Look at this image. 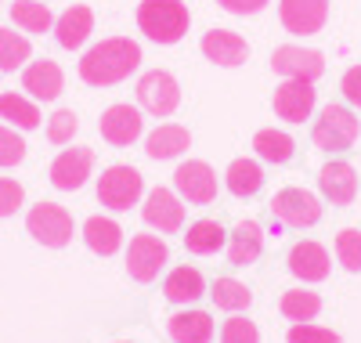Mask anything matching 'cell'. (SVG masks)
I'll return each instance as SVG.
<instances>
[{"label":"cell","mask_w":361,"mask_h":343,"mask_svg":"<svg viewBox=\"0 0 361 343\" xmlns=\"http://www.w3.org/2000/svg\"><path fill=\"white\" fill-rule=\"evenodd\" d=\"M137 61H141V47L130 37H109L83 54L80 76L90 87H112L119 80H127L137 69Z\"/></svg>","instance_id":"cell-1"},{"label":"cell","mask_w":361,"mask_h":343,"mask_svg":"<svg viewBox=\"0 0 361 343\" xmlns=\"http://www.w3.org/2000/svg\"><path fill=\"white\" fill-rule=\"evenodd\" d=\"M188 8L180 0H141L137 4V29L156 44H177L188 33Z\"/></svg>","instance_id":"cell-2"},{"label":"cell","mask_w":361,"mask_h":343,"mask_svg":"<svg viewBox=\"0 0 361 343\" xmlns=\"http://www.w3.org/2000/svg\"><path fill=\"white\" fill-rule=\"evenodd\" d=\"M357 134H361V123H357L354 112L343 109V105H325V109L318 112V119H314V131H311L314 145H318V148H329V152L350 148V145L357 141Z\"/></svg>","instance_id":"cell-3"},{"label":"cell","mask_w":361,"mask_h":343,"mask_svg":"<svg viewBox=\"0 0 361 343\" xmlns=\"http://www.w3.org/2000/svg\"><path fill=\"white\" fill-rule=\"evenodd\" d=\"M25 228L37 242L51 246V249H62L73 239V217L69 210H62L58 203H37L25 217Z\"/></svg>","instance_id":"cell-4"},{"label":"cell","mask_w":361,"mask_h":343,"mask_svg":"<svg viewBox=\"0 0 361 343\" xmlns=\"http://www.w3.org/2000/svg\"><path fill=\"white\" fill-rule=\"evenodd\" d=\"M145 192V181L134 167H109L98 177V199L109 210H130Z\"/></svg>","instance_id":"cell-5"},{"label":"cell","mask_w":361,"mask_h":343,"mask_svg":"<svg viewBox=\"0 0 361 343\" xmlns=\"http://www.w3.org/2000/svg\"><path fill=\"white\" fill-rule=\"evenodd\" d=\"M137 102L152 116H170L180 105V87L166 69H152L137 80Z\"/></svg>","instance_id":"cell-6"},{"label":"cell","mask_w":361,"mask_h":343,"mask_svg":"<svg viewBox=\"0 0 361 343\" xmlns=\"http://www.w3.org/2000/svg\"><path fill=\"white\" fill-rule=\"evenodd\" d=\"M271 213L289 228H311V224L322 221V203L304 188H282L271 199Z\"/></svg>","instance_id":"cell-7"},{"label":"cell","mask_w":361,"mask_h":343,"mask_svg":"<svg viewBox=\"0 0 361 343\" xmlns=\"http://www.w3.org/2000/svg\"><path fill=\"white\" fill-rule=\"evenodd\" d=\"M166 264V242L159 235H134L127 249V271L134 282H152Z\"/></svg>","instance_id":"cell-8"},{"label":"cell","mask_w":361,"mask_h":343,"mask_svg":"<svg viewBox=\"0 0 361 343\" xmlns=\"http://www.w3.org/2000/svg\"><path fill=\"white\" fill-rule=\"evenodd\" d=\"M271 69L286 80H307L314 83L322 73H325V58L311 47H296V44H286L271 54Z\"/></svg>","instance_id":"cell-9"},{"label":"cell","mask_w":361,"mask_h":343,"mask_svg":"<svg viewBox=\"0 0 361 343\" xmlns=\"http://www.w3.org/2000/svg\"><path fill=\"white\" fill-rule=\"evenodd\" d=\"M173 184H177L180 199H188L195 206H206V203L217 199V174L209 170V163H202V160L180 163L177 174H173Z\"/></svg>","instance_id":"cell-10"},{"label":"cell","mask_w":361,"mask_h":343,"mask_svg":"<svg viewBox=\"0 0 361 343\" xmlns=\"http://www.w3.org/2000/svg\"><path fill=\"white\" fill-rule=\"evenodd\" d=\"M279 18L296 37L322 33V25L329 22V0H282V4H279Z\"/></svg>","instance_id":"cell-11"},{"label":"cell","mask_w":361,"mask_h":343,"mask_svg":"<svg viewBox=\"0 0 361 343\" xmlns=\"http://www.w3.org/2000/svg\"><path fill=\"white\" fill-rule=\"evenodd\" d=\"M90 167H94V152H90V148H66L51 163V184H54V188H62V192H76V188H83V181L90 177Z\"/></svg>","instance_id":"cell-12"},{"label":"cell","mask_w":361,"mask_h":343,"mask_svg":"<svg viewBox=\"0 0 361 343\" xmlns=\"http://www.w3.org/2000/svg\"><path fill=\"white\" fill-rule=\"evenodd\" d=\"M141 217L152 228L170 235V231H180V224H185V206H180V199L170 188H152L141 206Z\"/></svg>","instance_id":"cell-13"},{"label":"cell","mask_w":361,"mask_h":343,"mask_svg":"<svg viewBox=\"0 0 361 343\" xmlns=\"http://www.w3.org/2000/svg\"><path fill=\"white\" fill-rule=\"evenodd\" d=\"M102 138L116 148H123V145H134L145 131V123H141V112L130 109V105H112L102 112Z\"/></svg>","instance_id":"cell-14"},{"label":"cell","mask_w":361,"mask_h":343,"mask_svg":"<svg viewBox=\"0 0 361 343\" xmlns=\"http://www.w3.org/2000/svg\"><path fill=\"white\" fill-rule=\"evenodd\" d=\"M275 112L286 123H304L314 112V87L307 80H286L275 87Z\"/></svg>","instance_id":"cell-15"},{"label":"cell","mask_w":361,"mask_h":343,"mask_svg":"<svg viewBox=\"0 0 361 343\" xmlns=\"http://www.w3.org/2000/svg\"><path fill=\"white\" fill-rule=\"evenodd\" d=\"M202 54L209 61H217V66H243V61L250 58V44L231 33V29H209V33L202 37Z\"/></svg>","instance_id":"cell-16"},{"label":"cell","mask_w":361,"mask_h":343,"mask_svg":"<svg viewBox=\"0 0 361 343\" xmlns=\"http://www.w3.org/2000/svg\"><path fill=\"white\" fill-rule=\"evenodd\" d=\"M22 87H25L37 102H54L58 95H62V69H58V61L40 58V61H33V66H25Z\"/></svg>","instance_id":"cell-17"},{"label":"cell","mask_w":361,"mask_h":343,"mask_svg":"<svg viewBox=\"0 0 361 343\" xmlns=\"http://www.w3.org/2000/svg\"><path fill=\"white\" fill-rule=\"evenodd\" d=\"M289 271L296 278H304V282H322V278H329V253H325V246H318V242H296L293 253H289Z\"/></svg>","instance_id":"cell-18"},{"label":"cell","mask_w":361,"mask_h":343,"mask_svg":"<svg viewBox=\"0 0 361 343\" xmlns=\"http://www.w3.org/2000/svg\"><path fill=\"white\" fill-rule=\"evenodd\" d=\"M54 33H58V44L76 51L87 44V37L94 33V15H90V8L83 4H73L69 11H62V18L54 22Z\"/></svg>","instance_id":"cell-19"},{"label":"cell","mask_w":361,"mask_h":343,"mask_svg":"<svg viewBox=\"0 0 361 343\" xmlns=\"http://www.w3.org/2000/svg\"><path fill=\"white\" fill-rule=\"evenodd\" d=\"M318 184H322V195L333 199V203H340V206L357 195V174H354L350 163H325Z\"/></svg>","instance_id":"cell-20"},{"label":"cell","mask_w":361,"mask_h":343,"mask_svg":"<svg viewBox=\"0 0 361 343\" xmlns=\"http://www.w3.org/2000/svg\"><path fill=\"white\" fill-rule=\"evenodd\" d=\"M260 246H264V231L257 221H243L231 235H228V260L235 267H246L260 257Z\"/></svg>","instance_id":"cell-21"},{"label":"cell","mask_w":361,"mask_h":343,"mask_svg":"<svg viewBox=\"0 0 361 343\" xmlns=\"http://www.w3.org/2000/svg\"><path fill=\"white\" fill-rule=\"evenodd\" d=\"M188 145H192V134L180 127V123H163V127H156L148 134L145 152L152 155V160H173V155H180Z\"/></svg>","instance_id":"cell-22"},{"label":"cell","mask_w":361,"mask_h":343,"mask_svg":"<svg viewBox=\"0 0 361 343\" xmlns=\"http://www.w3.org/2000/svg\"><path fill=\"white\" fill-rule=\"evenodd\" d=\"M170 336L173 343H209L214 339V322L206 311H180L170 318Z\"/></svg>","instance_id":"cell-23"},{"label":"cell","mask_w":361,"mask_h":343,"mask_svg":"<svg viewBox=\"0 0 361 343\" xmlns=\"http://www.w3.org/2000/svg\"><path fill=\"white\" fill-rule=\"evenodd\" d=\"M83 239H87V246L94 249V253L112 257L119 249V242H123V231H119V224L109 221V217H90V221L83 224Z\"/></svg>","instance_id":"cell-24"},{"label":"cell","mask_w":361,"mask_h":343,"mask_svg":"<svg viewBox=\"0 0 361 343\" xmlns=\"http://www.w3.org/2000/svg\"><path fill=\"white\" fill-rule=\"evenodd\" d=\"M202 289H206V282H202V275H199L195 267H177V271H170L166 286H163L166 300H173V303H192V300L202 296Z\"/></svg>","instance_id":"cell-25"},{"label":"cell","mask_w":361,"mask_h":343,"mask_svg":"<svg viewBox=\"0 0 361 343\" xmlns=\"http://www.w3.org/2000/svg\"><path fill=\"white\" fill-rule=\"evenodd\" d=\"M260 184H264V170L253 163V160H235L228 167V192L238 195V199H250L260 192Z\"/></svg>","instance_id":"cell-26"},{"label":"cell","mask_w":361,"mask_h":343,"mask_svg":"<svg viewBox=\"0 0 361 343\" xmlns=\"http://www.w3.org/2000/svg\"><path fill=\"white\" fill-rule=\"evenodd\" d=\"M224 239H228V231L217 221H195L185 235V246H188V253L206 257V253H217V249L224 246Z\"/></svg>","instance_id":"cell-27"},{"label":"cell","mask_w":361,"mask_h":343,"mask_svg":"<svg viewBox=\"0 0 361 343\" xmlns=\"http://www.w3.org/2000/svg\"><path fill=\"white\" fill-rule=\"evenodd\" d=\"M253 148H257V155H260V160H267V163H289L296 145H293V138H289L286 131L267 127V131H257V138H253Z\"/></svg>","instance_id":"cell-28"},{"label":"cell","mask_w":361,"mask_h":343,"mask_svg":"<svg viewBox=\"0 0 361 343\" xmlns=\"http://www.w3.org/2000/svg\"><path fill=\"white\" fill-rule=\"evenodd\" d=\"M11 18H15V25L25 29V33H47V29L54 25L51 8L40 4V0H15V4H11Z\"/></svg>","instance_id":"cell-29"},{"label":"cell","mask_w":361,"mask_h":343,"mask_svg":"<svg viewBox=\"0 0 361 343\" xmlns=\"http://www.w3.org/2000/svg\"><path fill=\"white\" fill-rule=\"evenodd\" d=\"M0 119L15 123L18 131H37L40 127V109L22 95H0Z\"/></svg>","instance_id":"cell-30"},{"label":"cell","mask_w":361,"mask_h":343,"mask_svg":"<svg viewBox=\"0 0 361 343\" xmlns=\"http://www.w3.org/2000/svg\"><path fill=\"white\" fill-rule=\"evenodd\" d=\"M29 54H33V47H29V40L22 33H15V29H0V69L15 73L18 66L29 61Z\"/></svg>","instance_id":"cell-31"},{"label":"cell","mask_w":361,"mask_h":343,"mask_svg":"<svg viewBox=\"0 0 361 343\" xmlns=\"http://www.w3.org/2000/svg\"><path fill=\"white\" fill-rule=\"evenodd\" d=\"M318 311H322V300L311 289H289L282 296V315L293 318V322H311Z\"/></svg>","instance_id":"cell-32"},{"label":"cell","mask_w":361,"mask_h":343,"mask_svg":"<svg viewBox=\"0 0 361 343\" xmlns=\"http://www.w3.org/2000/svg\"><path fill=\"white\" fill-rule=\"evenodd\" d=\"M214 303L217 307H224V311H243V307H250V300H253V293L243 286V282H235V278H217L214 282Z\"/></svg>","instance_id":"cell-33"},{"label":"cell","mask_w":361,"mask_h":343,"mask_svg":"<svg viewBox=\"0 0 361 343\" xmlns=\"http://www.w3.org/2000/svg\"><path fill=\"white\" fill-rule=\"evenodd\" d=\"M336 257L347 271H361V231L347 228L336 235Z\"/></svg>","instance_id":"cell-34"},{"label":"cell","mask_w":361,"mask_h":343,"mask_svg":"<svg viewBox=\"0 0 361 343\" xmlns=\"http://www.w3.org/2000/svg\"><path fill=\"white\" fill-rule=\"evenodd\" d=\"M76 131H80V119H76V112H69V109H58V112L51 116V123H47V138H51L54 145L73 141Z\"/></svg>","instance_id":"cell-35"},{"label":"cell","mask_w":361,"mask_h":343,"mask_svg":"<svg viewBox=\"0 0 361 343\" xmlns=\"http://www.w3.org/2000/svg\"><path fill=\"white\" fill-rule=\"evenodd\" d=\"M25 160V141L11 131V127H4L0 123V167H15V163H22Z\"/></svg>","instance_id":"cell-36"},{"label":"cell","mask_w":361,"mask_h":343,"mask_svg":"<svg viewBox=\"0 0 361 343\" xmlns=\"http://www.w3.org/2000/svg\"><path fill=\"white\" fill-rule=\"evenodd\" d=\"M221 343H260V332H257V325L246 322V318H231V322H224Z\"/></svg>","instance_id":"cell-37"},{"label":"cell","mask_w":361,"mask_h":343,"mask_svg":"<svg viewBox=\"0 0 361 343\" xmlns=\"http://www.w3.org/2000/svg\"><path fill=\"white\" fill-rule=\"evenodd\" d=\"M289 343H340V336L329 329H318V325H307V322H296L289 329Z\"/></svg>","instance_id":"cell-38"},{"label":"cell","mask_w":361,"mask_h":343,"mask_svg":"<svg viewBox=\"0 0 361 343\" xmlns=\"http://www.w3.org/2000/svg\"><path fill=\"white\" fill-rule=\"evenodd\" d=\"M22 199H25L22 184H18V181H4V177H0V217L15 213V210L22 206Z\"/></svg>","instance_id":"cell-39"},{"label":"cell","mask_w":361,"mask_h":343,"mask_svg":"<svg viewBox=\"0 0 361 343\" xmlns=\"http://www.w3.org/2000/svg\"><path fill=\"white\" fill-rule=\"evenodd\" d=\"M340 90H343V98H347L350 105H357V109H361V66H350V69L343 73Z\"/></svg>","instance_id":"cell-40"},{"label":"cell","mask_w":361,"mask_h":343,"mask_svg":"<svg viewBox=\"0 0 361 343\" xmlns=\"http://www.w3.org/2000/svg\"><path fill=\"white\" fill-rule=\"evenodd\" d=\"M217 4H221L224 11H231V15H257L267 0H217Z\"/></svg>","instance_id":"cell-41"}]
</instances>
